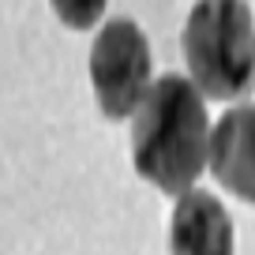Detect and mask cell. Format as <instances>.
<instances>
[{"mask_svg": "<svg viewBox=\"0 0 255 255\" xmlns=\"http://www.w3.org/2000/svg\"><path fill=\"white\" fill-rule=\"evenodd\" d=\"M207 165L229 195L255 207V102L233 105L210 128Z\"/></svg>", "mask_w": 255, "mask_h": 255, "instance_id": "cell-4", "label": "cell"}, {"mask_svg": "<svg viewBox=\"0 0 255 255\" xmlns=\"http://www.w3.org/2000/svg\"><path fill=\"white\" fill-rule=\"evenodd\" d=\"M169 255H233V218L218 195L184 191L169 218Z\"/></svg>", "mask_w": 255, "mask_h": 255, "instance_id": "cell-5", "label": "cell"}, {"mask_svg": "<svg viewBox=\"0 0 255 255\" xmlns=\"http://www.w3.org/2000/svg\"><path fill=\"white\" fill-rule=\"evenodd\" d=\"M188 79L210 102H233L255 83V19L244 0H195L184 23Z\"/></svg>", "mask_w": 255, "mask_h": 255, "instance_id": "cell-2", "label": "cell"}, {"mask_svg": "<svg viewBox=\"0 0 255 255\" xmlns=\"http://www.w3.org/2000/svg\"><path fill=\"white\" fill-rule=\"evenodd\" d=\"M105 4H109V0H49L53 15L60 19L68 30H90V26L105 15Z\"/></svg>", "mask_w": 255, "mask_h": 255, "instance_id": "cell-6", "label": "cell"}, {"mask_svg": "<svg viewBox=\"0 0 255 255\" xmlns=\"http://www.w3.org/2000/svg\"><path fill=\"white\" fill-rule=\"evenodd\" d=\"M210 158L207 98L188 75H161L131 117V165L146 184L180 199Z\"/></svg>", "mask_w": 255, "mask_h": 255, "instance_id": "cell-1", "label": "cell"}, {"mask_svg": "<svg viewBox=\"0 0 255 255\" xmlns=\"http://www.w3.org/2000/svg\"><path fill=\"white\" fill-rule=\"evenodd\" d=\"M150 41L135 19H109L90 45V87L109 120L135 117L150 83Z\"/></svg>", "mask_w": 255, "mask_h": 255, "instance_id": "cell-3", "label": "cell"}]
</instances>
